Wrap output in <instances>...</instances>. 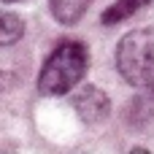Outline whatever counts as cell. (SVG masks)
I'll list each match as a JSON object with an SVG mask.
<instances>
[{
	"mask_svg": "<svg viewBox=\"0 0 154 154\" xmlns=\"http://www.w3.org/2000/svg\"><path fill=\"white\" fill-rule=\"evenodd\" d=\"M87 65H89V51H87V46L79 43V41H62V43L49 54V60H46L43 68H41L38 92L46 95V97L68 95V92L84 79Z\"/></svg>",
	"mask_w": 154,
	"mask_h": 154,
	"instance_id": "1",
	"label": "cell"
},
{
	"mask_svg": "<svg viewBox=\"0 0 154 154\" xmlns=\"http://www.w3.org/2000/svg\"><path fill=\"white\" fill-rule=\"evenodd\" d=\"M116 70L138 89L154 87V30H130L116 43Z\"/></svg>",
	"mask_w": 154,
	"mask_h": 154,
	"instance_id": "2",
	"label": "cell"
},
{
	"mask_svg": "<svg viewBox=\"0 0 154 154\" xmlns=\"http://www.w3.org/2000/svg\"><path fill=\"white\" fill-rule=\"evenodd\" d=\"M73 108H76V114H79L81 122L97 125V122H103V119L111 114V100H108V95H106L100 87L87 84V87H81V89L76 92Z\"/></svg>",
	"mask_w": 154,
	"mask_h": 154,
	"instance_id": "3",
	"label": "cell"
},
{
	"mask_svg": "<svg viewBox=\"0 0 154 154\" xmlns=\"http://www.w3.org/2000/svg\"><path fill=\"white\" fill-rule=\"evenodd\" d=\"M89 3L92 0H49V11H51V16L60 24H68L70 27V24H76L87 14Z\"/></svg>",
	"mask_w": 154,
	"mask_h": 154,
	"instance_id": "4",
	"label": "cell"
},
{
	"mask_svg": "<svg viewBox=\"0 0 154 154\" xmlns=\"http://www.w3.org/2000/svg\"><path fill=\"white\" fill-rule=\"evenodd\" d=\"M152 0H116L111 8H106L103 11V24H119V22H125L127 16H133L135 11H141L143 5H149Z\"/></svg>",
	"mask_w": 154,
	"mask_h": 154,
	"instance_id": "5",
	"label": "cell"
},
{
	"mask_svg": "<svg viewBox=\"0 0 154 154\" xmlns=\"http://www.w3.org/2000/svg\"><path fill=\"white\" fill-rule=\"evenodd\" d=\"M22 35H24V22L11 11H0V46H11Z\"/></svg>",
	"mask_w": 154,
	"mask_h": 154,
	"instance_id": "6",
	"label": "cell"
},
{
	"mask_svg": "<svg viewBox=\"0 0 154 154\" xmlns=\"http://www.w3.org/2000/svg\"><path fill=\"white\" fill-rule=\"evenodd\" d=\"M5 3H19V0H5Z\"/></svg>",
	"mask_w": 154,
	"mask_h": 154,
	"instance_id": "7",
	"label": "cell"
}]
</instances>
